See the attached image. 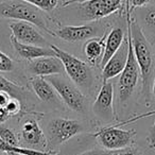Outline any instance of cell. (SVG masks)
I'll use <instances>...</instances> for the list:
<instances>
[{
  "mask_svg": "<svg viewBox=\"0 0 155 155\" xmlns=\"http://www.w3.org/2000/svg\"><path fill=\"white\" fill-rule=\"evenodd\" d=\"M155 116V112L152 113ZM147 144H148L149 149H155V117H154V122H153L152 127H151L150 131H149L148 137H147Z\"/></svg>",
  "mask_w": 155,
  "mask_h": 155,
  "instance_id": "obj_28",
  "label": "cell"
},
{
  "mask_svg": "<svg viewBox=\"0 0 155 155\" xmlns=\"http://www.w3.org/2000/svg\"><path fill=\"white\" fill-rule=\"evenodd\" d=\"M101 27L98 24L83 25V26H65L55 31V36L64 39L69 43L88 41L94 37L103 36Z\"/></svg>",
  "mask_w": 155,
  "mask_h": 155,
  "instance_id": "obj_11",
  "label": "cell"
},
{
  "mask_svg": "<svg viewBox=\"0 0 155 155\" xmlns=\"http://www.w3.org/2000/svg\"><path fill=\"white\" fill-rule=\"evenodd\" d=\"M0 16L8 19L27 21L38 27L46 33L55 36L48 24L44 11L22 0H3L0 2Z\"/></svg>",
  "mask_w": 155,
  "mask_h": 155,
  "instance_id": "obj_2",
  "label": "cell"
},
{
  "mask_svg": "<svg viewBox=\"0 0 155 155\" xmlns=\"http://www.w3.org/2000/svg\"><path fill=\"white\" fill-rule=\"evenodd\" d=\"M10 41L18 55L29 62L35 60V58H44V56H55V52L50 47H41V46L22 44L14 38L12 35L10 37Z\"/></svg>",
  "mask_w": 155,
  "mask_h": 155,
  "instance_id": "obj_16",
  "label": "cell"
},
{
  "mask_svg": "<svg viewBox=\"0 0 155 155\" xmlns=\"http://www.w3.org/2000/svg\"><path fill=\"white\" fill-rule=\"evenodd\" d=\"M85 130L84 124L81 121L68 118H54L48 122L46 127V137L48 147L51 151H55L56 147L68 141L78 134Z\"/></svg>",
  "mask_w": 155,
  "mask_h": 155,
  "instance_id": "obj_5",
  "label": "cell"
},
{
  "mask_svg": "<svg viewBox=\"0 0 155 155\" xmlns=\"http://www.w3.org/2000/svg\"><path fill=\"white\" fill-rule=\"evenodd\" d=\"M127 31L130 33L133 46L134 54L139 66L140 77L142 80V93L144 100L150 105V91L153 83V73L155 68V54L152 45L148 41L146 34L142 31L141 27L137 21H134L131 18V13L127 12Z\"/></svg>",
  "mask_w": 155,
  "mask_h": 155,
  "instance_id": "obj_1",
  "label": "cell"
},
{
  "mask_svg": "<svg viewBox=\"0 0 155 155\" xmlns=\"http://www.w3.org/2000/svg\"><path fill=\"white\" fill-rule=\"evenodd\" d=\"M83 20L96 21L114 14L122 7V0H87L79 3Z\"/></svg>",
  "mask_w": 155,
  "mask_h": 155,
  "instance_id": "obj_9",
  "label": "cell"
},
{
  "mask_svg": "<svg viewBox=\"0 0 155 155\" xmlns=\"http://www.w3.org/2000/svg\"><path fill=\"white\" fill-rule=\"evenodd\" d=\"M105 37L106 34H104L103 36L94 37V38H91L85 41L84 46H83V52H84L87 61L91 64L95 65L99 63L100 65V61H101L104 52Z\"/></svg>",
  "mask_w": 155,
  "mask_h": 155,
  "instance_id": "obj_18",
  "label": "cell"
},
{
  "mask_svg": "<svg viewBox=\"0 0 155 155\" xmlns=\"http://www.w3.org/2000/svg\"><path fill=\"white\" fill-rule=\"evenodd\" d=\"M50 48L55 52V55L61 60L65 72L67 73L69 79L81 89L83 94L91 93L94 88L96 79L93 67L89 66L86 62L56 46L50 45Z\"/></svg>",
  "mask_w": 155,
  "mask_h": 155,
  "instance_id": "obj_3",
  "label": "cell"
},
{
  "mask_svg": "<svg viewBox=\"0 0 155 155\" xmlns=\"http://www.w3.org/2000/svg\"><path fill=\"white\" fill-rule=\"evenodd\" d=\"M3 155H8V154H3ZM16 155H21V154H16Z\"/></svg>",
  "mask_w": 155,
  "mask_h": 155,
  "instance_id": "obj_29",
  "label": "cell"
},
{
  "mask_svg": "<svg viewBox=\"0 0 155 155\" xmlns=\"http://www.w3.org/2000/svg\"><path fill=\"white\" fill-rule=\"evenodd\" d=\"M28 70L34 77H49L54 74H63L64 66L58 56H44L29 62Z\"/></svg>",
  "mask_w": 155,
  "mask_h": 155,
  "instance_id": "obj_14",
  "label": "cell"
},
{
  "mask_svg": "<svg viewBox=\"0 0 155 155\" xmlns=\"http://www.w3.org/2000/svg\"><path fill=\"white\" fill-rule=\"evenodd\" d=\"M46 80L54 87L58 97L62 101L70 108L71 110L80 114H85L87 112V98L81 89L74 84L67 80L63 74L49 75Z\"/></svg>",
  "mask_w": 155,
  "mask_h": 155,
  "instance_id": "obj_4",
  "label": "cell"
},
{
  "mask_svg": "<svg viewBox=\"0 0 155 155\" xmlns=\"http://www.w3.org/2000/svg\"><path fill=\"white\" fill-rule=\"evenodd\" d=\"M127 38H129V56L127 62L123 71L120 73V78L118 81V102L119 104H125V102L131 98L137 86L138 80L140 77L139 66L136 61L134 54L133 46L130 33L127 31Z\"/></svg>",
  "mask_w": 155,
  "mask_h": 155,
  "instance_id": "obj_6",
  "label": "cell"
},
{
  "mask_svg": "<svg viewBox=\"0 0 155 155\" xmlns=\"http://www.w3.org/2000/svg\"><path fill=\"white\" fill-rule=\"evenodd\" d=\"M0 153H5L8 155H56V151H37L32 149L22 148V147H14L5 143L0 137Z\"/></svg>",
  "mask_w": 155,
  "mask_h": 155,
  "instance_id": "obj_21",
  "label": "cell"
},
{
  "mask_svg": "<svg viewBox=\"0 0 155 155\" xmlns=\"http://www.w3.org/2000/svg\"><path fill=\"white\" fill-rule=\"evenodd\" d=\"M12 31V36L18 41L28 45L41 46V47H50V44L46 38L35 29V26L27 21H13L10 24Z\"/></svg>",
  "mask_w": 155,
  "mask_h": 155,
  "instance_id": "obj_12",
  "label": "cell"
},
{
  "mask_svg": "<svg viewBox=\"0 0 155 155\" xmlns=\"http://www.w3.org/2000/svg\"><path fill=\"white\" fill-rule=\"evenodd\" d=\"M137 22L141 28L143 27L146 29L144 34L155 36V3H148L141 8L139 12V21Z\"/></svg>",
  "mask_w": 155,
  "mask_h": 155,
  "instance_id": "obj_19",
  "label": "cell"
},
{
  "mask_svg": "<svg viewBox=\"0 0 155 155\" xmlns=\"http://www.w3.org/2000/svg\"><path fill=\"white\" fill-rule=\"evenodd\" d=\"M20 147L37 151H46L48 148L47 137L41 130L38 120L32 117L24 119L20 125Z\"/></svg>",
  "mask_w": 155,
  "mask_h": 155,
  "instance_id": "obj_8",
  "label": "cell"
},
{
  "mask_svg": "<svg viewBox=\"0 0 155 155\" xmlns=\"http://www.w3.org/2000/svg\"><path fill=\"white\" fill-rule=\"evenodd\" d=\"M15 68V63L10 56L0 51V72H9Z\"/></svg>",
  "mask_w": 155,
  "mask_h": 155,
  "instance_id": "obj_26",
  "label": "cell"
},
{
  "mask_svg": "<svg viewBox=\"0 0 155 155\" xmlns=\"http://www.w3.org/2000/svg\"><path fill=\"white\" fill-rule=\"evenodd\" d=\"M22 1L31 3L45 12L53 11L58 5V0H22Z\"/></svg>",
  "mask_w": 155,
  "mask_h": 155,
  "instance_id": "obj_25",
  "label": "cell"
},
{
  "mask_svg": "<svg viewBox=\"0 0 155 155\" xmlns=\"http://www.w3.org/2000/svg\"><path fill=\"white\" fill-rule=\"evenodd\" d=\"M113 102H114V85L106 81L103 82L93 104V112L99 120L104 122H112L116 119Z\"/></svg>",
  "mask_w": 155,
  "mask_h": 155,
  "instance_id": "obj_10",
  "label": "cell"
},
{
  "mask_svg": "<svg viewBox=\"0 0 155 155\" xmlns=\"http://www.w3.org/2000/svg\"><path fill=\"white\" fill-rule=\"evenodd\" d=\"M150 2V0H127V12L132 14L135 8H142Z\"/></svg>",
  "mask_w": 155,
  "mask_h": 155,
  "instance_id": "obj_27",
  "label": "cell"
},
{
  "mask_svg": "<svg viewBox=\"0 0 155 155\" xmlns=\"http://www.w3.org/2000/svg\"><path fill=\"white\" fill-rule=\"evenodd\" d=\"M104 149L107 150H121L131 147L134 143L136 131L133 129L123 130L118 125L105 127L94 134Z\"/></svg>",
  "mask_w": 155,
  "mask_h": 155,
  "instance_id": "obj_7",
  "label": "cell"
},
{
  "mask_svg": "<svg viewBox=\"0 0 155 155\" xmlns=\"http://www.w3.org/2000/svg\"><path fill=\"white\" fill-rule=\"evenodd\" d=\"M30 85L41 101L53 106H61V98L54 87L44 77L31 78Z\"/></svg>",
  "mask_w": 155,
  "mask_h": 155,
  "instance_id": "obj_15",
  "label": "cell"
},
{
  "mask_svg": "<svg viewBox=\"0 0 155 155\" xmlns=\"http://www.w3.org/2000/svg\"><path fill=\"white\" fill-rule=\"evenodd\" d=\"M79 155H141L139 150L133 147L121 149V150H107V149H93L85 151Z\"/></svg>",
  "mask_w": 155,
  "mask_h": 155,
  "instance_id": "obj_22",
  "label": "cell"
},
{
  "mask_svg": "<svg viewBox=\"0 0 155 155\" xmlns=\"http://www.w3.org/2000/svg\"><path fill=\"white\" fill-rule=\"evenodd\" d=\"M0 137L5 143L10 144V146L14 147H20L19 138H18L17 134L10 127H5V125L0 124Z\"/></svg>",
  "mask_w": 155,
  "mask_h": 155,
  "instance_id": "obj_23",
  "label": "cell"
},
{
  "mask_svg": "<svg viewBox=\"0 0 155 155\" xmlns=\"http://www.w3.org/2000/svg\"><path fill=\"white\" fill-rule=\"evenodd\" d=\"M129 56V38L125 36L120 48L116 51V53L108 60V62L102 68V79L103 82L110 81L117 75H119L124 69Z\"/></svg>",
  "mask_w": 155,
  "mask_h": 155,
  "instance_id": "obj_13",
  "label": "cell"
},
{
  "mask_svg": "<svg viewBox=\"0 0 155 155\" xmlns=\"http://www.w3.org/2000/svg\"><path fill=\"white\" fill-rule=\"evenodd\" d=\"M0 91L7 93L11 97L20 100L22 103L27 99V89L20 85L16 84V83L12 82V81L8 80L1 73H0Z\"/></svg>",
  "mask_w": 155,
  "mask_h": 155,
  "instance_id": "obj_20",
  "label": "cell"
},
{
  "mask_svg": "<svg viewBox=\"0 0 155 155\" xmlns=\"http://www.w3.org/2000/svg\"><path fill=\"white\" fill-rule=\"evenodd\" d=\"M124 38V31L120 27H115L110 31L108 34H106L105 43H104V52L101 61H100V67L101 68H103L104 65L108 62V60L116 53V51L120 48Z\"/></svg>",
  "mask_w": 155,
  "mask_h": 155,
  "instance_id": "obj_17",
  "label": "cell"
},
{
  "mask_svg": "<svg viewBox=\"0 0 155 155\" xmlns=\"http://www.w3.org/2000/svg\"><path fill=\"white\" fill-rule=\"evenodd\" d=\"M13 97L8 95L7 93L0 91V124L11 118L9 112H8V105Z\"/></svg>",
  "mask_w": 155,
  "mask_h": 155,
  "instance_id": "obj_24",
  "label": "cell"
}]
</instances>
